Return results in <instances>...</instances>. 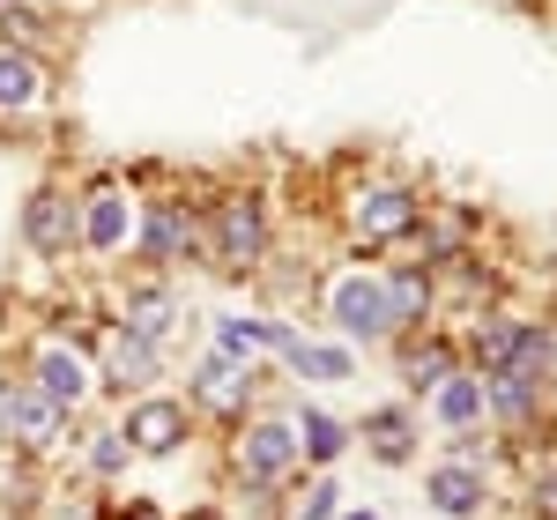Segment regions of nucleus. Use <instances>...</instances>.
Listing matches in <instances>:
<instances>
[{
	"label": "nucleus",
	"instance_id": "obj_21",
	"mask_svg": "<svg viewBox=\"0 0 557 520\" xmlns=\"http://www.w3.org/2000/svg\"><path fill=\"white\" fill-rule=\"evenodd\" d=\"M127 454H134V446L120 432H97V438H89V469H97V476H120V469H127Z\"/></svg>",
	"mask_w": 557,
	"mask_h": 520
},
{
	"label": "nucleus",
	"instance_id": "obj_23",
	"mask_svg": "<svg viewBox=\"0 0 557 520\" xmlns=\"http://www.w3.org/2000/svg\"><path fill=\"white\" fill-rule=\"evenodd\" d=\"M535 513H550V520H557V476L535 483Z\"/></svg>",
	"mask_w": 557,
	"mask_h": 520
},
{
	"label": "nucleus",
	"instance_id": "obj_17",
	"mask_svg": "<svg viewBox=\"0 0 557 520\" xmlns=\"http://www.w3.org/2000/svg\"><path fill=\"white\" fill-rule=\"evenodd\" d=\"M364 432H372V454H380V461H409V409L364 417Z\"/></svg>",
	"mask_w": 557,
	"mask_h": 520
},
{
	"label": "nucleus",
	"instance_id": "obj_3",
	"mask_svg": "<svg viewBox=\"0 0 557 520\" xmlns=\"http://www.w3.org/2000/svg\"><path fill=\"white\" fill-rule=\"evenodd\" d=\"M327 312H335V327H343L349 343H386V335H394L380 275H343V283L327 290Z\"/></svg>",
	"mask_w": 557,
	"mask_h": 520
},
{
	"label": "nucleus",
	"instance_id": "obj_8",
	"mask_svg": "<svg viewBox=\"0 0 557 520\" xmlns=\"http://www.w3.org/2000/svg\"><path fill=\"white\" fill-rule=\"evenodd\" d=\"M45 104V60L30 45H0V120Z\"/></svg>",
	"mask_w": 557,
	"mask_h": 520
},
{
	"label": "nucleus",
	"instance_id": "obj_25",
	"mask_svg": "<svg viewBox=\"0 0 557 520\" xmlns=\"http://www.w3.org/2000/svg\"><path fill=\"white\" fill-rule=\"evenodd\" d=\"M134 520H157V513H134Z\"/></svg>",
	"mask_w": 557,
	"mask_h": 520
},
{
	"label": "nucleus",
	"instance_id": "obj_12",
	"mask_svg": "<svg viewBox=\"0 0 557 520\" xmlns=\"http://www.w3.org/2000/svg\"><path fill=\"white\" fill-rule=\"evenodd\" d=\"M104 380L127 394V387H149L157 380V343H141V335H112V349H104Z\"/></svg>",
	"mask_w": 557,
	"mask_h": 520
},
{
	"label": "nucleus",
	"instance_id": "obj_20",
	"mask_svg": "<svg viewBox=\"0 0 557 520\" xmlns=\"http://www.w3.org/2000/svg\"><path fill=\"white\" fill-rule=\"evenodd\" d=\"M164 327H172V305H164V298H134V305H127V335L157 343Z\"/></svg>",
	"mask_w": 557,
	"mask_h": 520
},
{
	"label": "nucleus",
	"instance_id": "obj_11",
	"mask_svg": "<svg viewBox=\"0 0 557 520\" xmlns=\"http://www.w3.org/2000/svg\"><path fill=\"white\" fill-rule=\"evenodd\" d=\"M424 491H431V506H438V513L469 520L475 506H483V469H469V461H446V469H431V476H424Z\"/></svg>",
	"mask_w": 557,
	"mask_h": 520
},
{
	"label": "nucleus",
	"instance_id": "obj_6",
	"mask_svg": "<svg viewBox=\"0 0 557 520\" xmlns=\"http://www.w3.org/2000/svg\"><path fill=\"white\" fill-rule=\"evenodd\" d=\"M349 231H357L364 246H386V238L417 231V194H409V186H372V194H357V216H349Z\"/></svg>",
	"mask_w": 557,
	"mask_h": 520
},
{
	"label": "nucleus",
	"instance_id": "obj_14",
	"mask_svg": "<svg viewBox=\"0 0 557 520\" xmlns=\"http://www.w3.org/2000/svg\"><path fill=\"white\" fill-rule=\"evenodd\" d=\"M380 290H386V312H394V327H409V320H424V312H431L424 268H394V275H380Z\"/></svg>",
	"mask_w": 557,
	"mask_h": 520
},
{
	"label": "nucleus",
	"instance_id": "obj_1",
	"mask_svg": "<svg viewBox=\"0 0 557 520\" xmlns=\"http://www.w3.org/2000/svg\"><path fill=\"white\" fill-rule=\"evenodd\" d=\"M23 238H30V253L67 260L83 246V201H75L67 186H38V194L23 201Z\"/></svg>",
	"mask_w": 557,
	"mask_h": 520
},
{
	"label": "nucleus",
	"instance_id": "obj_5",
	"mask_svg": "<svg viewBox=\"0 0 557 520\" xmlns=\"http://www.w3.org/2000/svg\"><path fill=\"white\" fill-rule=\"evenodd\" d=\"M134 454H178V438H186V401H164V394H141L127 409V424H120Z\"/></svg>",
	"mask_w": 557,
	"mask_h": 520
},
{
	"label": "nucleus",
	"instance_id": "obj_9",
	"mask_svg": "<svg viewBox=\"0 0 557 520\" xmlns=\"http://www.w3.org/2000/svg\"><path fill=\"white\" fill-rule=\"evenodd\" d=\"M127 231H134L127 194H120V186H97V194L83 201V246H89V253H120Z\"/></svg>",
	"mask_w": 557,
	"mask_h": 520
},
{
	"label": "nucleus",
	"instance_id": "obj_10",
	"mask_svg": "<svg viewBox=\"0 0 557 520\" xmlns=\"http://www.w3.org/2000/svg\"><path fill=\"white\" fill-rule=\"evenodd\" d=\"M194 238H201L194 209H186V201H157V209H149V231H141V253L149 260H186Z\"/></svg>",
	"mask_w": 557,
	"mask_h": 520
},
{
	"label": "nucleus",
	"instance_id": "obj_2",
	"mask_svg": "<svg viewBox=\"0 0 557 520\" xmlns=\"http://www.w3.org/2000/svg\"><path fill=\"white\" fill-rule=\"evenodd\" d=\"M209 253H215V268H260V253H268V223H260V201H253V194L215 201Z\"/></svg>",
	"mask_w": 557,
	"mask_h": 520
},
{
	"label": "nucleus",
	"instance_id": "obj_7",
	"mask_svg": "<svg viewBox=\"0 0 557 520\" xmlns=\"http://www.w3.org/2000/svg\"><path fill=\"white\" fill-rule=\"evenodd\" d=\"M30 387L45 394V401H60V409H83L89 394V357L67 343H45L38 357H30Z\"/></svg>",
	"mask_w": 557,
	"mask_h": 520
},
{
	"label": "nucleus",
	"instance_id": "obj_18",
	"mask_svg": "<svg viewBox=\"0 0 557 520\" xmlns=\"http://www.w3.org/2000/svg\"><path fill=\"white\" fill-rule=\"evenodd\" d=\"M454 372H461V364H454V349H446V343L409 349V387H417V394H431L438 380H454Z\"/></svg>",
	"mask_w": 557,
	"mask_h": 520
},
{
	"label": "nucleus",
	"instance_id": "obj_22",
	"mask_svg": "<svg viewBox=\"0 0 557 520\" xmlns=\"http://www.w3.org/2000/svg\"><path fill=\"white\" fill-rule=\"evenodd\" d=\"M298 520H335V483H312L298 498Z\"/></svg>",
	"mask_w": 557,
	"mask_h": 520
},
{
	"label": "nucleus",
	"instance_id": "obj_15",
	"mask_svg": "<svg viewBox=\"0 0 557 520\" xmlns=\"http://www.w3.org/2000/svg\"><path fill=\"white\" fill-rule=\"evenodd\" d=\"M246 394H253V372H238L231 357H209V364H201V401H209V409H238Z\"/></svg>",
	"mask_w": 557,
	"mask_h": 520
},
{
	"label": "nucleus",
	"instance_id": "obj_16",
	"mask_svg": "<svg viewBox=\"0 0 557 520\" xmlns=\"http://www.w3.org/2000/svg\"><path fill=\"white\" fill-rule=\"evenodd\" d=\"M349 446V432L335 424V417H320V409H305L298 417V454H312V461H335Z\"/></svg>",
	"mask_w": 557,
	"mask_h": 520
},
{
	"label": "nucleus",
	"instance_id": "obj_4",
	"mask_svg": "<svg viewBox=\"0 0 557 520\" xmlns=\"http://www.w3.org/2000/svg\"><path fill=\"white\" fill-rule=\"evenodd\" d=\"M238 469L253 483H275L298 469V424H275V417H260V424H246V438H238Z\"/></svg>",
	"mask_w": 557,
	"mask_h": 520
},
{
	"label": "nucleus",
	"instance_id": "obj_13",
	"mask_svg": "<svg viewBox=\"0 0 557 520\" xmlns=\"http://www.w3.org/2000/svg\"><path fill=\"white\" fill-rule=\"evenodd\" d=\"M431 394H438V417H446L454 432L483 424V409H491V401H483V372H454V380H438Z\"/></svg>",
	"mask_w": 557,
	"mask_h": 520
},
{
	"label": "nucleus",
	"instance_id": "obj_24",
	"mask_svg": "<svg viewBox=\"0 0 557 520\" xmlns=\"http://www.w3.org/2000/svg\"><path fill=\"white\" fill-rule=\"evenodd\" d=\"M349 520H380V513H349Z\"/></svg>",
	"mask_w": 557,
	"mask_h": 520
},
{
	"label": "nucleus",
	"instance_id": "obj_19",
	"mask_svg": "<svg viewBox=\"0 0 557 520\" xmlns=\"http://www.w3.org/2000/svg\"><path fill=\"white\" fill-rule=\"evenodd\" d=\"M283 349H290V364H298L305 380H343V372H349V357H343V349H312V343H298V335H290Z\"/></svg>",
	"mask_w": 557,
	"mask_h": 520
},
{
	"label": "nucleus",
	"instance_id": "obj_26",
	"mask_svg": "<svg viewBox=\"0 0 557 520\" xmlns=\"http://www.w3.org/2000/svg\"><path fill=\"white\" fill-rule=\"evenodd\" d=\"M0 8H15V0H0Z\"/></svg>",
	"mask_w": 557,
	"mask_h": 520
}]
</instances>
